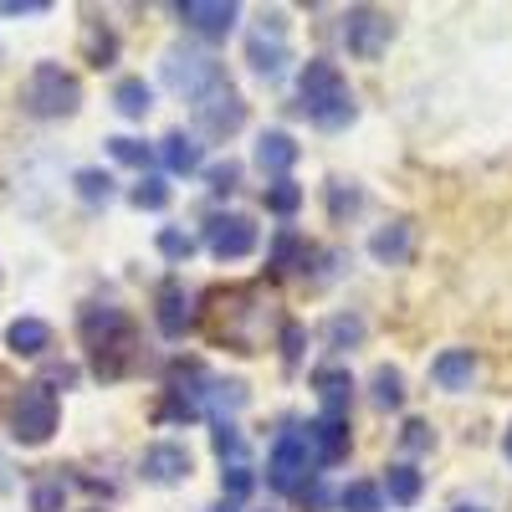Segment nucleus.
Returning <instances> with one entry per match:
<instances>
[{"label": "nucleus", "mask_w": 512, "mask_h": 512, "mask_svg": "<svg viewBox=\"0 0 512 512\" xmlns=\"http://www.w3.org/2000/svg\"><path fill=\"white\" fill-rule=\"evenodd\" d=\"M180 21H185L190 31L210 36V41H221V36L236 31L241 6H231V0H185V6H180Z\"/></svg>", "instance_id": "obj_13"}, {"label": "nucleus", "mask_w": 512, "mask_h": 512, "mask_svg": "<svg viewBox=\"0 0 512 512\" xmlns=\"http://www.w3.org/2000/svg\"><path fill=\"white\" fill-rule=\"evenodd\" d=\"M62 502H67L62 477H47V482H36V487H31V512H62Z\"/></svg>", "instance_id": "obj_36"}, {"label": "nucleus", "mask_w": 512, "mask_h": 512, "mask_svg": "<svg viewBox=\"0 0 512 512\" xmlns=\"http://www.w3.org/2000/svg\"><path fill=\"white\" fill-rule=\"evenodd\" d=\"M210 446H216V456L226 461V466H241L246 461V441H241V431L226 420V425H216V436H210Z\"/></svg>", "instance_id": "obj_33"}, {"label": "nucleus", "mask_w": 512, "mask_h": 512, "mask_svg": "<svg viewBox=\"0 0 512 512\" xmlns=\"http://www.w3.org/2000/svg\"><path fill=\"white\" fill-rule=\"evenodd\" d=\"M303 349H308V333H303V323H282V359H287V369L303 364Z\"/></svg>", "instance_id": "obj_38"}, {"label": "nucleus", "mask_w": 512, "mask_h": 512, "mask_svg": "<svg viewBox=\"0 0 512 512\" xmlns=\"http://www.w3.org/2000/svg\"><path fill=\"white\" fill-rule=\"evenodd\" d=\"M338 507L344 512H384V487L379 482H349L338 492Z\"/></svg>", "instance_id": "obj_28"}, {"label": "nucleus", "mask_w": 512, "mask_h": 512, "mask_svg": "<svg viewBox=\"0 0 512 512\" xmlns=\"http://www.w3.org/2000/svg\"><path fill=\"white\" fill-rule=\"evenodd\" d=\"M128 200H134L139 210H164V205H169V185H164L159 175H144V180L134 185V195H128Z\"/></svg>", "instance_id": "obj_35"}, {"label": "nucleus", "mask_w": 512, "mask_h": 512, "mask_svg": "<svg viewBox=\"0 0 512 512\" xmlns=\"http://www.w3.org/2000/svg\"><path fill=\"white\" fill-rule=\"evenodd\" d=\"M384 492H390L395 507H415L420 492H425V482H420V472H415L410 461H395L390 472H384Z\"/></svg>", "instance_id": "obj_24"}, {"label": "nucleus", "mask_w": 512, "mask_h": 512, "mask_svg": "<svg viewBox=\"0 0 512 512\" xmlns=\"http://www.w3.org/2000/svg\"><path fill=\"white\" fill-rule=\"evenodd\" d=\"M154 323L164 338H185L195 328V297L185 292V282H164L154 297Z\"/></svg>", "instance_id": "obj_12"}, {"label": "nucleus", "mask_w": 512, "mask_h": 512, "mask_svg": "<svg viewBox=\"0 0 512 512\" xmlns=\"http://www.w3.org/2000/svg\"><path fill=\"white\" fill-rule=\"evenodd\" d=\"M36 384H47L52 395H57V390H72V384H77V364H52V369L41 374Z\"/></svg>", "instance_id": "obj_42"}, {"label": "nucleus", "mask_w": 512, "mask_h": 512, "mask_svg": "<svg viewBox=\"0 0 512 512\" xmlns=\"http://www.w3.org/2000/svg\"><path fill=\"white\" fill-rule=\"evenodd\" d=\"M205 251L216 262H241V256L256 251V226L251 216H236V210H221V216L205 221Z\"/></svg>", "instance_id": "obj_10"}, {"label": "nucleus", "mask_w": 512, "mask_h": 512, "mask_svg": "<svg viewBox=\"0 0 512 512\" xmlns=\"http://www.w3.org/2000/svg\"><path fill=\"white\" fill-rule=\"evenodd\" d=\"M359 338H364V318H344V313H338V318L328 323V344H333V349H354Z\"/></svg>", "instance_id": "obj_37"}, {"label": "nucleus", "mask_w": 512, "mask_h": 512, "mask_svg": "<svg viewBox=\"0 0 512 512\" xmlns=\"http://www.w3.org/2000/svg\"><path fill=\"white\" fill-rule=\"evenodd\" d=\"M236 185H241V164H236V159H221V164L205 169V190H210V195H231Z\"/></svg>", "instance_id": "obj_34"}, {"label": "nucleus", "mask_w": 512, "mask_h": 512, "mask_svg": "<svg viewBox=\"0 0 512 512\" xmlns=\"http://www.w3.org/2000/svg\"><path fill=\"white\" fill-rule=\"evenodd\" d=\"M313 256H318V251L297 236V231H282L277 246H272V272H308Z\"/></svg>", "instance_id": "obj_22"}, {"label": "nucleus", "mask_w": 512, "mask_h": 512, "mask_svg": "<svg viewBox=\"0 0 512 512\" xmlns=\"http://www.w3.org/2000/svg\"><path fill=\"white\" fill-rule=\"evenodd\" d=\"M359 205H364V190H359V185H349V180H333V185H328V210H333V221L354 216Z\"/></svg>", "instance_id": "obj_31"}, {"label": "nucleus", "mask_w": 512, "mask_h": 512, "mask_svg": "<svg viewBox=\"0 0 512 512\" xmlns=\"http://www.w3.org/2000/svg\"><path fill=\"white\" fill-rule=\"evenodd\" d=\"M262 200H267L272 216H297V205H303V185H297V180H272Z\"/></svg>", "instance_id": "obj_29"}, {"label": "nucleus", "mask_w": 512, "mask_h": 512, "mask_svg": "<svg viewBox=\"0 0 512 512\" xmlns=\"http://www.w3.org/2000/svg\"><path fill=\"white\" fill-rule=\"evenodd\" d=\"M216 82H226L221 62L210 57V52H195V47H169L164 52V88H175L180 98H205Z\"/></svg>", "instance_id": "obj_5"}, {"label": "nucleus", "mask_w": 512, "mask_h": 512, "mask_svg": "<svg viewBox=\"0 0 512 512\" xmlns=\"http://www.w3.org/2000/svg\"><path fill=\"white\" fill-rule=\"evenodd\" d=\"M369 400H374L379 410H400V405H405V374H400L395 364H379L374 379H369Z\"/></svg>", "instance_id": "obj_25"}, {"label": "nucleus", "mask_w": 512, "mask_h": 512, "mask_svg": "<svg viewBox=\"0 0 512 512\" xmlns=\"http://www.w3.org/2000/svg\"><path fill=\"white\" fill-rule=\"evenodd\" d=\"M297 139L287 134V128H267L262 139H256V164H262V175H272V180H287V169L297 164Z\"/></svg>", "instance_id": "obj_17"}, {"label": "nucleus", "mask_w": 512, "mask_h": 512, "mask_svg": "<svg viewBox=\"0 0 512 512\" xmlns=\"http://www.w3.org/2000/svg\"><path fill=\"white\" fill-rule=\"evenodd\" d=\"M154 246H159L164 262H190V256H195V236L190 231H175V226H164Z\"/></svg>", "instance_id": "obj_32"}, {"label": "nucleus", "mask_w": 512, "mask_h": 512, "mask_svg": "<svg viewBox=\"0 0 512 512\" xmlns=\"http://www.w3.org/2000/svg\"><path fill=\"white\" fill-rule=\"evenodd\" d=\"M139 472H144V482H154V487H175V482L190 477V451H185L180 441H159V446L144 451Z\"/></svg>", "instance_id": "obj_14"}, {"label": "nucleus", "mask_w": 512, "mask_h": 512, "mask_svg": "<svg viewBox=\"0 0 512 512\" xmlns=\"http://www.w3.org/2000/svg\"><path fill=\"white\" fill-rule=\"evenodd\" d=\"M318 472H323V461H318L308 431H282L272 456H267V482L277 492H287V497H303L318 482Z\"/></svg>", "instance_id": "obj_3"}, {"label": "nucleus", "mask_w": 512, "mask_h": 512, "mask_svg": "<svg viewBox=\"0 0 512 512\" xmlns=\"http://www.w3.org/2000/svg\"><path fill=\"white\" fill-rule=\"evenodd\" d=\"M344 47L359 57V62H374V57H384V47L395 41V21L384 16V11H374V6H354L349 16H344Z\"/></svg>", "instance_id": "obj_9"}, {"label": "nucleus", "mask_w": 512, "mask_h": 512, "mask_svg": "<svg viewBox=\"0 0 512 512\" xmlns=\"http://www.w3.org/2000/svg\"><path fill=\"white\" fill-rule=\"evenodd\" d=\"M205 512H236V502H216V507H205Z\"/></svg>", "instance_id": "obj_44"}, {"label": "nucleus", "mask_w": 512, "mask_h": 512, "mask_svg": "<svg viewBox=\"0 0 512 512\" xmlns=\"http://www.w3.org/2000/svg\"><path fill=\"white\" fill-rule=\"evenodd\" d=\"M108 154H113L118 164H128V169H149V164H154V149H149L144 139H123V134L108 139Z\"/></svg>", "instance_id": "obj_30"}, {"label": "nucleus", "mask_w": 512, "mask_h": 512, "mask_svg": "<svg viewBox=\"0 0 512 512\" xmlns=\"http://www.w3.org/2000/svg\"><path fill=\"white\" fill-rule=\"evenodd\" d=\"M82 344H88V354H93L98 379H118V374H128V364H134L139 333H134V323H128L123 308H88L82 313Z\"/></svg>", "instance_id": "obj_2"}, {"label": "nucleus", "mask_w": 512, "mask_h": 512, "mask_svg": "<svg viewBox=\"0 0 512 512\" xmlns=\"http://www.w3.org/2000/svg\"><path fill=\"white\" fill-rule=\"evenodd\" d=\"M282 31H287V21L272 11L262 26H256L251 36H246V62H251V72L256 77H267V82H277L282 72H287V41H282Z\"/></svg>", "instance_id": "obj_11"}, {"label": "nucleus", "mask_w": 512, "mask_h": 512, "mask_svg": "<svg viewBox=\"0 0 512 512\" xmlns=\"http://www.w3.org/2000/svg\"><path fill=\"white\" fill-rule=\"evenodd\" d=\"M113 108L123 113V118H149V108H154V88L144 77H123L118 88H113Z\"/></svg>", "instance_id": "obj_23"}, {"label": "nucleus", "mask_w": 512, "mask_h": 512, "mask_svg": "<svg viewBox=\"0 0 512 512\" xmlns=\"http://www.w3.org/2000/svg\"><path fill=\"white\" fill-rule=\"evenodd\" d=\"M246 405V384L241 379H210V400H205V410L216 415L221 425H226V415H236Z\"/></svg>", "instance_id": "obj_26"}, {"label": "nucleus", "mask_w": 512, "mask_h": 512, "mask_svg": "<svg viewBox=\"0 0 512 512\" xmlns=\"http://www.w3.org/2000/svg\"><path fill=\"white\" fill-rule=\"evenodd\" d=\"M502 451H507V461H512V425H507V441H502Z\"/></svg>", "instance_id": "obj_45"}, {"label": "nucleus", "mask_w": 512, "mask_h": 512, "mask_svg": "<svg viewBox=\"0 0 512 512\" xmlns=\"http://www.w3.org/2000/svg\"><path fill=\"white\" fill-rule=\"evenodd\" d=\"M297 98H303V113H308L318 128H349L354 113H359L344 72H338L328 57H313L303 72H297Z\"/></svg>", "instance_id": "obj_1"}, {"label": "nucleus", "mask_w": 512, "mask_h": 512, "mask_svg": "<svg viewBox=\"0 0 512 512\" xmlns=\"http://www.w3.org/2000/svg\"><path fill=\"white\" fill-rule=\"evenodd\" d=\"M47 0H0V16H47Z\"/></svg>", "instance_id": "obj_43"}, {"label": "nucleus", "mask_w": 512, "mask_h": 512, "mask_svg": "<svg viewBox=\"0 0 512 512\" xmlns=\"http://www.w3.org/2000/svg\"><path fill=\"white\" fill-rule=\"evenodd\" d=\"M190 113H195V128L205 139H231L236 128L246 123V103H241V93L231 88V82H216L205 98L190 103Z\"/></svg>", "instance_id": "obj_8"}, {"label": "nucleus", "mask_w": 512, "mask_h": 512, "mask_svg": "<svg viewBox=\"0 0 512 512\" xmlns=\"http://www.w3.org/2000/svg\"><path fill=\"white\" fill-rule=\"evenodd\" d=\"M303 431H308V441H313L323 466H338L349 456V415H318V420L303 425Z\"/></svg>", "instance_id": "obj_15"}, {"label": "nucleus", "mask_w": 512, "mask_h": 512, "mask_svg": "<svg viewBox=\"0 0 512 512\" xmlns=\"http://www.w3.org/2000/svg\"><path fill=\"white\" fill-rule=\"evenodd\" d=\"M313 390H318V400H323V415H349V395H354L349 369H338V364L313 369Z\"/></svg>", "instance_id": "obj_20"}, {"label": "nucleus", "mask_w": 512, "mask_h": 512, "mask_svg": "<svg viewBox=\"0 0 512 512\" xmlns=\"http://www.w3.org/2000/svg\"><path fill=\"white\" fill-rule=\"evenodd\" d=\"M410 251H415V221H390V226H379L374 236H369V256L374 262H384V267H400V262H410Z\"/></svg>", "instance_id": "obj_16"}, {"label": "nucleus", "mask_w": 512, "mask_h": 512, "mask_svg": "<svg viewBox=\"0 0 512 512\" xmlns=\"http://www.w3.org/2000/svg\"><path fill=\"white\" fill-rule=\"evenodd\" d=\"M159 159H164L169 175H195V169L205 164V149H200V139H195V134L175 128V134H164V139H159Z\"/></svg>", "instance_id": "obj_19"}, {"label": "nucleus", "mask_w": 512, "mask_h": 512, "mask_svg": "<svg viewBox=\"0 0 512 512\" xmlns=\"http://www.w3.org/2000/svg\"><path fill=\"white\" fill-rule=\"evenodd\" d=\"M72 185H77L82 205H108L113 200V175H108V169H77Z\"/></svg>", "instance_id": "obj_27"}, {"label": "nucleus", "mask_w": 512, "mask_h": 512, "mask_svg": "<svg viewBox=\"0 0 512 512\" xmlns=\"http://www.w3.org/2000/svg\"><path fill=\"white\" fill-rule=\"evenodd\" d=\"M6 344H11V354H21V359H41L52 349V328L41 323V318H16L11 328H6Z\"/></svg>", "instance_id": "obj_21"}, {"label": "nucleus", "mask_w": 512, "mask_h": 512, "mask_svg": "<svg viewBox=\"0 0 512 512\" xmlns=\"http://www.w3.org/2000/svg\"><path fill=\"white\" fill-rule=\"evenodd\" d=\"M57 431V395L47 384H21V395L11 405V436L21 446H47Z\"/></svg>", "instance_id": "obj_6"}, {"label": "nucleus", "mask_w": 512, "mask_h": 512, "mask_svg": "<svg viewBox=\"0 0 512 512\" xmlns=\"http://www.w3.org/2000/svg\"><path fill=\"white\" fill-rule=\"evenodd\" d=\"M400 446H405V451H431V446H436V431H431V420H405V431H400Z\"/></svg>", "instance_id": "obj_39"}, {"label": "nucleus", "mask_w": 512, "mask_h": 512, "mask_svg": "<svg viewBox=\"0 0 512 512\" xmlns=\"http://www.w3.org/2000/svg\"><path fill=\"white\" fill-rule=\"evenodd\" d=\"M205 400H210V374L200 364H175L164 379L159 415L164 420H195V415H205Z\"/></svg>", "instance_id": "obj_7"}, {"label": "nucleus", "mask_w": 512, "mask_h": 512, "mask_svg": "<svg viewBox=\"0 0 512 512\" xmlns=\"http://www.w3.org/2000/svg\"><path fill=\"white\" fill-rule=\"evenodd\" d=\"M82 103V88L77 77L62 67V62H36L31 67V82H26V108L36 118H72Z\"/></svg>", "instance_id": "obj_4"}, {"label": "nucleus", "mask_w": 512, "mask_h": 512, "mask_svg": "<svg viewBox=\"0 0 512 512\" xmlns=\"http://www.w3.org/2000/svg\"><path fill=\"white\" fill-rule=\"evenodd\" d=\"M431 379L441 384V390L461 395V390H472V379H477V354L472 349H446L431 359Z\"/></svg>", "instance_id": "obj_18"}, {"label": "nucleus", "mask_w": 512, "mask_h": 512, "mask_svg": "<svg viewBox=\"0 0 512 512\" xmlns=\"http://www.w3.org/2000/svg\"><path fill=\"white\" fill-rule=\"evenodd\" d=\"M451 512H487V507H451Z\"/></svg>", "instance_id": "obj_46"}, {"label": "nucleus", "mask_w": 512, "mask_h": 512, "mask_svg": "<svg viewBox=\"0 0 512 512\" xmlns=\"http://www.w3.org/2000/svg\"><path fill=\"white\" fill-rule=\"evenodd\" d=\"M251 482H256V477H251V466H246V461H241V466H226V472H221V492H226L231 502H236V497H246V492H251Z\"/></svg>", "instance_id": "obj_41"}, {"label": "nucleus", "mask_w": 512, "mask_h": 512, "mask_svg": "<svg viewBox=\"0 0 512 512\" xmlns=\"http://www.w3.org/2000/svg\"><path fill=\"white\" fill-rule=\"evenodd\" d=\"M113 52H118V41H113V31H88V57H93V67H113Z\"/></svg>", "instance_id": "obj_40"}]
</instances>
